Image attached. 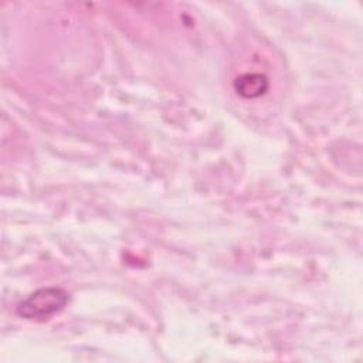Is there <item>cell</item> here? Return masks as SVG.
I'll use <instances>...</instances> for the list:
<instances>
[{
	"label": "cell",
	"mask_w": 363,
	"mask_h": 363,
	"mask_svg": "<svg viewBox=\"0 0 363 363\" xmlns=\"http://www.w3.org/2000/svg\"><path fill=\"white\" fill-rule=\"evenodd\" d=\"M68 302V294L57 286L41 288L30 294L17 306V313L31 320H45L61 312Z\"/></svg>",
	"instance_id": "6da1fadb"
},
{
	"label": "cell",
	"mask_w": 363,
	"mask_h": 363,
	"mask_svg": "<svg viewBox=\"0 0 363 363\" xmlns=\"http://www.w3.org/2000/svg\"><path fill=\"white\" fill-rule=\"evenodd\" d=\"M268 86L267 78L259 74H245L237 78L235 89L245 98H254L261 95Z\"/></svg>",
	"instance_id": "7a4b0ae2"
}]
</instances>
